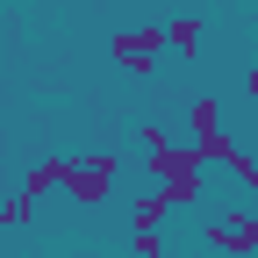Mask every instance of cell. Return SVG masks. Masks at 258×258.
I'll return each mask as SVG.
<instances>
[{
  "mask_svg": "<svg viewBox=\"0 0 258 258\" xmlns=\"http://www.w3.org/2000/svg\"><path fill=\"white\" fill-rule=\"evenodd\" d=\"M144 158H151V179L172 194V208H194V194H201V179H208L201 144H165V151H144Z\"/></svg>",
  "mask_w": 258,
  "mask_h": 258,
  "instance_id": "cell-1",
  "label": "cell"
},
{
  "mask_svg": "<svg viewBox=\"0 0 258 258\" xmlns=\"http://www.w3.org/2000/svg\"><path fill=\"white\" fill-rule=\"evenodd\" d=\"M115 179H122V158H115V151H93V158H72L64 194H72L79 208H108V201H115Z\"/></svg>",
  "mask_w": 258,
  "mask_h": 258,
  "instance_id": "cell-2",
  "label": "cell"
},
{
  "mask_svg": "<svg viewBox=\"0 0 258 258\" xmlns=\"http://www.w3.org/2000/svg\"><path fill=\"white\" fill-rule=\"evenodd\" d=\"M158 50H165V22H137V29H115L108 36V57L122 64V72H151Z\"/></svg>",
  "mask_w": 258,
  "mask_h": 258,
  "instance_id": "cell-3",
  "label": "cell"
},
{
  "mask_svg": "<svg viewBox=\"0 0 258 258\" xmlns=\"http://www.w3.org/2000/svg\"><path fill=\"white\" fill-rule=\"evenodd\" d=\"M201 237H208L222 258H258V208H230V215H215Z\"/></svg>",
  "mask_w": 258,
  "mask_h": 258,
  "instance_id": "cell-4",
  "label": "cell"
},
{
  "mask_svg": "<svg viewBox=\"0 0 258 258\" xmlns=\"http://www.w3.org/2000/svg\"><path fill=\"white\" fill-rule=\"evenodd\" d=\"M64 172H72V158H36V165L22 172V194H36V201L43 194H64Z\"/></svg>",
  "mask_w": 258,
  "mask_h": 258,
  "instance_id": "cell-5",
  "label": "cell"
},
{
  "mask_svg": "<svg viewBox=\"0 0 258 258\" xmlns=\"http://www.w3.org/2000/svg\"><path fill=\"white\" fill-rule=\"evenodd\" d=\"M165 215H172V194L165 186H144L137 201H129V230H158Z\"/></svg>",
  "mask_w": 258,
  "mask_h": 258,
  "instance_id": "cell-6",
  "label": "cell"
},
{
  "mask_svg": "<svg viewBox=\"0 0 258 258\" xmlns=\"http://www.w3.org/2000/svg\"><path fill=\"white\" fill-rule=\"evenodd\" d=\"M29 222H36V194H0V230H29Z\"/></svg>",
  "mask_w": 258,
  "mask_h": 258,
  "instance_id": "cell-7",
  "label": "cell"
},
{
  "mask_svg": "<svg viewBox=\"0 0 258 258\" xmlns=\"http://www.w3.org/2000/svg\"><path fill=\"white\" fill-rule=\"evenodd\" d=\"M165 43L172 50H194V43H201V15H172L165 22Z\"/></svg>",
  "mask_w": 258,
  "mask_h": 258,
  "instance_id": "cell-8",
  "label": "cell"
},
{
  "mask_svg": "<svg viewBox=\"0 0 258 258\" xmlns=\"http://www.w3.org/2000/svg\"><path fill=\"white\" fill-rule=\"evenodd\" d=\"M208 129H222V101H215V93L194 101V137H208Z\"/></svg>",
  "mask_w": 258,
  "mask_h": 258,
  "instance_id": "cell-9",
  "label": "cell"
},
{
  "mask_svg": "<svg viewBox=\"0 0 258 258\" xmlns=\"http://www.w3.org/2000/svg\"><path fill=\"white\" fill-rule=\"evenodd\" d=\"M129 251H137V258H165V237H158V230H129Z\"/></svg>",
  "mask_w": 258,
  "mask_h": 258,
  "instance_id": "cell-10",
  "label": "cell"
},
{
  "mask_svg": "<svg viewBox=\"0 0 258 258\" xmlns=\"http://www.w3.org/2000/svg\"><path fill=\"white\" fill-rule=\"evenodd\" d=\"M230 172H237L244 186H258V158H251V151H230Z\"/></svg>",
  "mask_w": 258,
  "mask_h": 258,
  "instance_id": "cell-11",
  "label": "cell"
},
{
  "mask_svg": "<svg viewBox=\"0 0 258 258\" xmlns=\"http://www.w3.org/2000/svg\"><path fill=\"white\" fill-rule=\"evenodd\" d=\"M244 93H251V108H258V64H251V72H244Z\"/></svg>",
  "mask_w": 258,
  "mask_h": 258,
  "instance_id": "cell-12",
  "label": "cell"
},
{
  "mask_svg": "<svg viewBox=\"0 0 258 258\" xmlns=\"http://www.w3.org/2000/svg\"><path fill=\"white\" fill-rule=\"evenodd\" d=\"M0 194H8V186H0Z\"/></svg>",
  "mask_w": 258,
  "mask_h": 258,
  "instance_id": "cell-13",
  "label": "cell"
}]
</instances>
